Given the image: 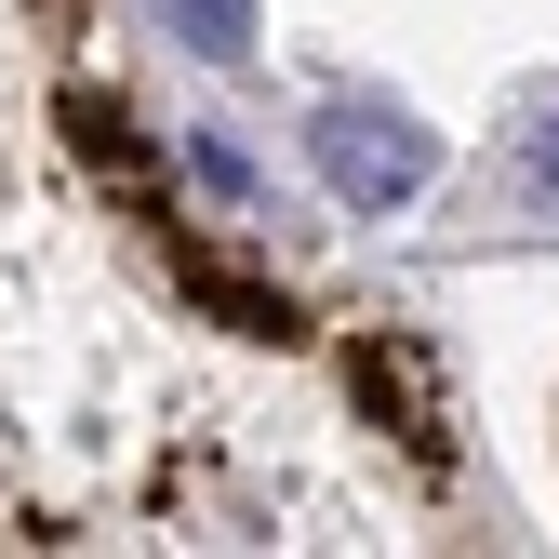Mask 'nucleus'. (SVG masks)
<instances>
[{
    "instance_id": "7ed1b4c3",
    "label": "nucleus",
    "mask_w": 559,
    "mask_h": 559,
    "mask_svg": "<svg viewBox=\"0 0 559 559\" xmlns=\"http://www.w3.org/2000/svg\"><path fill=\"white\" fill-rule=\"evenodd\" d=\"M67 133H81V160H94V174H107V187L133 200V214L160 200V187H147V133H133V120H120L107 94H67Z\"/></svg>"
},
{
    "instance_id": "39448f33",
    "label": "nucleus",
    "mask_w": 559,
    "mask_h": 559,
    "mask_svg": "<svg viewBox=\"0 0 559 559\" xmlns=\"http://www.w3.org/2000/svg\"><path fill=\"white\" fill-rule=\"evenodd\" d=\"M533 200L559 214V107H546V133H533Z\"/></svg>"
},
{
    "instance_id": "f257e3e1",
    "label": "nucleus",
    "mask_w": 559,
    "mask_h": 559,
    "mask_svg": "<svg viewBox=\"0 0 559 559\" xmlns=\"http://www.w3.org/2000/svg\"><path fill=\"white\" fill-rule=\"evenodd\" d=\"M307 160H320V187L346 200V214H400V200L440 174V133L400 120V107H320L307 120Z\"/></svg>"
},
{
    "instance_id": "20e7f679",
    "label": "nucleus",
    "mask_w": 559,
    "mask_h": 559,
    "mask_svg": "<svg viewBox=\"0 0 559 559\" xmlns=\"http://www.w3.org/2000/svg\"><path fill=\"white\" fill-rule=\"evenodd\" d=\"M174 27H187V53L240 67V53H253V0H174Z\"/></svg>"
},
{
    "instance_id": "f03ea898",
    "label": "nucleus",
    "mask_w": 559,
    "mask_h": 559,
    "mask_svg": "<svg viewBox=\"0 0 559 559\" xmlns=\"http://www.w3.org/2000/svg\"><path fill=\"white\" fill-rule=\"evenodd\" d=\"M346 373H360V400L400 427V453L427 466V479L453 466V413H440V373H427V346H400V333H360V346H346Z\"/></svg>"
}]
</instances>
